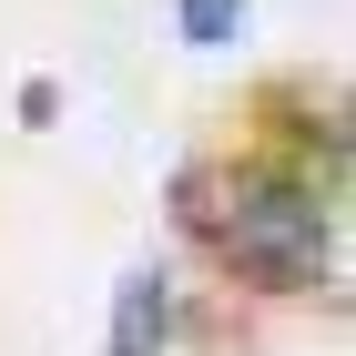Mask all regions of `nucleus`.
Instances as JSON below:
<instances>
[{
	"mask_svg": "<svg viewBox=\"0 0 356 356\" xmlns=\"http://www.w3.org/2000/svg\"><path fill=\"white\" fill-rule=\"evenodd\" d=\"M214 245L265 285H305L326 275V204L305 184H234V204L214 214Z\"/></svg>",
	"mask_w": 356,
	"mask_h": 356,
	"instance_id": "obj_1",
	"label": "nucleus"
},
{
	"mask_svg": "<svg viewBox=\"0 0 356 356\" xmlns=\"http://www.w3.org/2000/svg\"><path fill=\"white\" fill-rule=\"evenodd\" d=\"M112 356H163V285L153 275H122V296H112Z\"/></svg>",
	"mask_w": 356,
	"mask_h": 356,
	"instance_id": "obj_2",
	"label": "nucleus"
},
{
	"mask_svg": "<svg viewBox=\"0 0 356 356\" xmlns=\"http://www.w3.org/2000/svg\"><path fill=\"white\" fill-rule=\"evenodd\" d=\"M245 31V0H184V41H234Z\"/></svg>",
	"mask_w": 356,
	"mask_h": 356,
	"instance_id": "obj_3",
	"label": "nucleus"
}]
</instances>
